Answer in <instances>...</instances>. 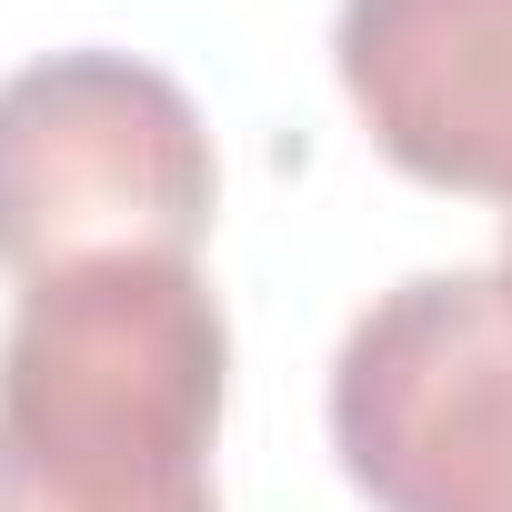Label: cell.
I'll return each mask as SVG.
<instances>
[{
  "label": "cell",
  "instance_id": "cell-1",
  "mask_svg": "<svg viewBox=\"0 0 512 512\" xmlns=\"http://www.w3.org/2000/svg\"><path fill=\"white\" fill-rule=\"evenodd\" d=\"M231 322L191 262H81L0 332V512H221Z\"/></svg>",
  "mask_w": 512,
  "mask_h": 512
},
{
  "label": "cell",
  "instance_id": "cell-3",
  "mask_svg": "<svg viewBox=\"0 0 512 512\" xmlns=\"http://www.w3.org/2000/svg\"><path fill=\"white\" fill-rule=\"evenodd\" d=\"M332 452L372 512H512V292L412 272L332 352Z\"/></svg>",
  "mask_w": 512,
  "mask_h": 512
},
{
  "label": "cell",
  "instance_id": "cell-5",
  "mask_svg": "<svg viewBox=\"0 0 512 512\" xmlns=\"http://www.w3.org/2000/svg\"><path fill=\"white\" fill-rule=\"evenodd\" d=\"M492 272H502V292H512V211H502V262H492Z\"/></svg>",
  "mask_w": 512,
  "mask_h": 512
},
{
  "label": "cell",
  "instance_id": "cell-4",
  "mask_svg": "<svg viewBox=\"0 0 512 512\" xmlns=\"http://www.w3.org/2000/svg\"><path fill=\"white\" fill-rule=\"evenodd\" d=\"M332 71L392 171L512 211V0H342Z\"/></svg>",
  "mask_w": 512,
  "mask_h": 512
},
{
  "label": "cell",
  "instance_id": "cell-2",
  "mask_svg": "<svg viewBox=\"0 0 512 512\" xmlns=\"http://www.w3.org/2000/svg\"><path fill=\"white\" fill-rule=\"evenodd\" d=\"M221 161L191 91L131 51H51L0 81V272L21 292L81 262H191Z\"/></svg>",
  "mask_w": 512,
  "mask_h": 512
}]
</instances>
